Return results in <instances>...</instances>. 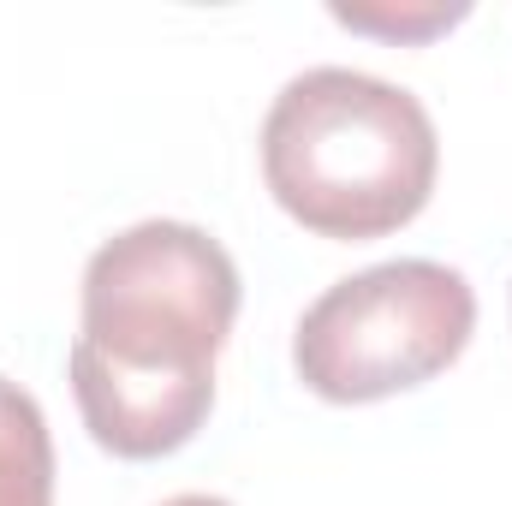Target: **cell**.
I'll use <instances>...</instances> for the list:
<instances>
[{
    "instance_id": "cell-1",
    "label": "cell",
    "mask_w": 512,
    "mask_h": 506,
    "mask_svg": "<svg viewBox=\"0 0 512 506\" xmlns=\"http://www.w3.org/2000/svg\"><path fill=\"white\" fill-rule=\"evenodd\" d=\"M239 298V262L191 221H137L90 256L72 393L96 447L161 459L209 423Z\"/></svg>"
},
{
    "instance_id": "cell-2",
    "label": "cell",
    "mask_w": 512,
    "mask_h": 506,
    "mask_svg": "<svg viewBox=\"0 0 512 506\" xmlns=\"http://www.w3.org/2000/svg\"><path fill=\"white\" fill-rule=\"evenodd\" d=\"M441 173L429 108L352 66L298 72L262 120V179L274 203L322 239H382L423 215Z\"/></svg>"
},
{
    "instance_id": "cell-3",
    "label": "cell",
    "mask_w": 512,
    "mask_h": 506,
    "mask_svg": "<svg viewBox=\"0 0 512 506\" xmlns=\"http://www.w3.org/2000/svg\"><path fill=\"white\" fill-rule=\"evenodd\" d=\"M477 334V292L429 256L376 262L334 280L292 334L298 381L334 405H370L435 381Z\"/></svg>"
},
{
    "instance_id": "cell-4",
    "label": "cell",
    "mask_w": 512,
    "mask_h": 506,
    "mask_svg": "<svg viewBox=\"0 0 512 506\" xmlns=\"http://www.w3.org/2000/svg\"><path fill=\"white\" fill-rule=\"evenodd\" d=\"M0 506H54V441L42 405L0 376Z\"/></svg>"
},
{
    "instance_id": "cell-5",
    "label": "cell",
    "mask_w": 512,
    "mask_h": 506,
    "mask_svg": "<svg viewBox=\"0 0 512 506\" xmlns=\"http://www.w3.org/2000/svg\"><path fill=\"white\" fill-rule=\"evenodd\" d=\"M328 12H334V24L364 30V36H387V42H429V36L453 30L471 6H441V0H423V6H346V0H334Z\"/></svg>"
},
{
    "instance_id": "cell-6",
    "label": "cell",
    "mask_w": 512,
    "mask_h": 506,
    "mask_svg": "<svg viewBox=\"0 0 512 506\" xmlns=\"http://www.w3.org/2000/svg\"><path fill=\"white\" fill-rule=\"evenodd\" d=\"M161 506H233V501H221V495H173V501H161Z\"/></svg>"
}]
</instances>
